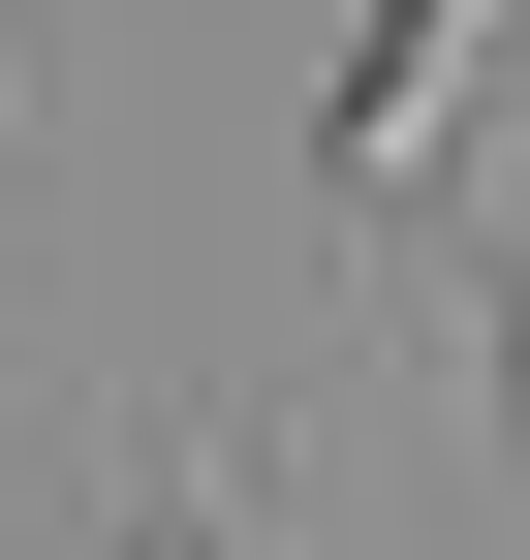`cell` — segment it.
Here are the masks:
<instances>
[{
    "label": "cell",
    "mask_w": 530,
    "mask_h": 560,
    "mask_svg": "<svg viewBox=\"0 0 530 560\" xmlns=\"http://www.w3.org/2000/svg\"><path fill=\"white\" fill-rule=\"evenodd\" d=\"M469 32H499V0H375V32H344V125H312V187H344V219H375V187H437V94H469Z\"/></svg>",
    "instance_id": "obj_1"
},
{
    "label": "cell",
    "mask_w": 530,
    "mask_h": 560,
    "mask_svg": "<svg viewBox=\"0 0 530 560\" xmlns=\"http://www.w3.org/2000/svg\"><path fill=\"white\" fill-rule=\"evenodd\" d=\"M125 560H250V529H219V499H157V529H125Z\"/></svg>",
    "instance_id": "obj_3"
},
{
    "label": "cell",
    "mask_w": 530,
    "mask_h": 560,
    "mask_svg": "<svg viewBox=\"0 0 530 560\" xmlns=\"http://www.w3.org/2000/svg\"><path fill=\"white\" fill-rule=\"evenodd\" d=\"M499 467H530V219H499Z\"/></svg>",
    "instance_id": "obj_2"
}]
</instances>
